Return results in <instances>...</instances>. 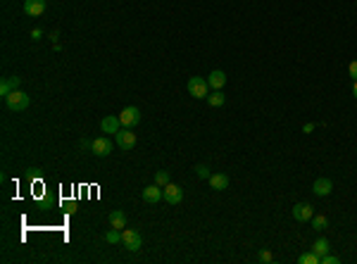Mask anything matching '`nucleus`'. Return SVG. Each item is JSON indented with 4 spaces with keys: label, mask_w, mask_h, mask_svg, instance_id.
Here are the masks:
<instances>
[{
    "label": "nucleus",
    "mask_w": 357,
    "mask_h": 264,
    "mask_svg": "<svg viewBox=\"0 0 357 264\" xmlns=\"http://www.w3.org/2000/svg\"><path fill=\"white\" fill-rule=\"evenodd\" d=\"M186 88H188V95H193L195 100H202V98L210 95V83L202 76H191L188 83H186Z\"/></svg>",
    "instance_id": "1"
},
{
    "label": "nucleus",
    "mask_w": 357,
    "mask_h": 264,
    "mask_svg": "<svg viewBox=\"0 0 357 264\" xmlns=\"http://www.w3.org/2000/svg\"><path fill=\"white\" fill-rule=\"evenodd\" d=\"M122 245L127 247L129 252H138L143 247V236L138 233L136 228H124L122 231Z\"/></svg>",
    "instance_id": "2"
},
{
    "label": "nucleus",
    "mask_w": 357,
    "mask_h": 264,
    "mask_svg": "<svg viewBox=\"0 0 357 264\" xmlns=\"http://www.w3.org/2000/svg\"><path fill=\"white\" fill-rule=\"evenodd\" d=\"M5 105H8V109H12V112H22V109H27L29 107V95L24 91H12L5 98Z\"/></svg>",
    "instance_id": "3"
},
{
    "label": "nucleus",
    "mask_w": 357,
    "mask_h": 264,
    "mask_svg": "<svg viewBox=\"0 0 357 264\" xmlns=\"http://www.w3.org/2000/svg\"><path fill=\"white\" fill-rule=\"evenodd\" d=\"M119 121H122V126L127 128H134L141 121V109L134 107V105H129V107H124L122 112H119Z\"/></svg>",
    "instance_id": "4"
},
{
    "label": "nucleus",
    "mask_w": 357,
    "mask_h": 264,
    "mask_svg": "<svg viewBox=\"0 0 357 264\" xmlns=\"http://www.w3.org/2000/svg\"><path fill=\"white\" fill-rule=\"evenodd\" d=\"M114 138H117V146L122 148V150H124V153H129V150H131V148L136 146V134H134V131H131V128H119L117 134H114Z\"/></svg>",
    "instance_id": "5"
},
{
    "label": "nucleus",
    "mask_w": 357,
    "mask_h": 264,
    "mask_svg": "<svg viewBox=\"0 0 357 264\" xmlns=\"http://www.w3.org/2000/svg\"><path fill=\"white\" fill-rule=\"evenodd\" d=\"M112 141L110 138H105V136H100V138H95V141H93L91 143V153L95 157H107L112 153Z\"/></svg>",
    "instance_id": "6"
},
{
    "label": "nucleus",
    "mask_w": 357,
    "mask_h": 264,
    "mask_svg": "<svg viewBox=\"0 0 357 264\" xmlns=\"http://www.w3.org/2000/svg\"><path fill=\"white\" fill-rule=\"evenodd\" d=\"M162 195H165V200L169 202V205H179V202L183 200V188L169 181L165 188H162Z\"/></svg>",
    "instance_id": "7"
},
{
    "label": "nucleus",
    "mask_w": 357,
    "mask_h": 264,
    "mask_svg": "<svg viewBox=\"0 0 357 264\" xmlns=\"http://www.w3.org/2000/svg\"><path fill=\"white\" fill-rule=\"evenodd\" d=\"M312 191H314V195H319V198H326V195H331V191H333V181L326 179V176H319V179L314 181V186H312Z\"/></svg>",
    "instance_id": "8"
},
{
    "label": "nucleus",
    "mask_w": 357,
    "mask_h": 264,
    "mask_svg": "<svg viewBox=\"0 0 357 264\" xmlns=\"http://www.w3.org/2000/svg\"><path fill=\"white\" fill-rule=\"evenodd\" d=\"M43 12H46V0H24V15L41 17Z\"/></svg>",
    "instance_id": "9"
},
{
    "label": "nucleus",
    "mask_w": 357,
    "mask_h": 264,
    "mask_svg": "<svg viewBox=\"0 0 357 264\" xmlns=\"http://www.w3.org/2000/svg\"><path fill=\"white\" fill-rule=\"evenodd\" d=\"M312 217H314V207L310 202H298L293 207V219H298V221H307Z\"/></svg>",
    "instance_id": "10"
},
{
    "label": "nucleus",
    "mask_w": 357,
    "mask_h": 264,
    "mask_svg": "<svg viewBox=\"0 0 357 264\" xmlns=\"http://www.w3.org/2000/svg\"><path fill=\"white\" fill-rule=\"evenodd\" d=\"M165 198L162 195V186H157V183H153V186H146L143 188V200L150 202V205H155V202H160Z\"/></svg>",
    "instance_id": "11"
},
{
    "label": "nucleus",
    "mask_w": 357,
    "mask_h": 264,
    "mask_svg": "<svg viewBox=\"0 0 357 264\" xmlns=\"http://www.w3.org/2000/svg\"><path fill=\"white\" fill-rule=\"evenodd\" d=\"M207 83H210L212 91H221L226 86V74L221 72V69H214V72L207 74Z\"/></svg>",
    "instance_id": "12"
},
{
    "label": "nucleus",
    "mask_w": 357,
    "mask_h": 264,
    "mask_svg": "<svg viewBox=\"0 0 357 264\" xmlns=\"http://www.w3.org/2000/svg\"><path fill=\"white\" fill-rule=\"evenodd\" d=\"M19 81H22L19 76H5V79L0 81V95H3V100H5V98H8L12 91H17Z\"/></svg>",
    "instance_id": "13"
},
{
    "label": "nucleus",
    "mask_w": 357,
    "mask_h": 264,
    "mask_svg": "<svg viewBox=\"0 0 357 264\" xmlns=\"http://www.w3.org/2000/svg\"><path fill=\"white\" fill-rule=\"evenodd\" d=\"M207 181H210L212 191H226L229 188V176L226 174H212Z\"/></svg>",
    "instance_id": "14"
},
{
    "label": "nucleus",
    "mask_w": 357,
    "mask_h": 264,
    "mask_svg": "<svg viewBox=\"0 0 357 264\" xmlns=\"http://www.w3.org/2000/svg\"><path fill=\"white\" fill-rule=\"evenodd\" d=\"M119 126H122V121H119V117H105L100 121V128H102V134H117Z\"/></svg>",
    "instance_id": "15"
},
{
    "label": "nucleus",
    "mask_w": 357,
    "mask_h": 264,
    "mask_svg": "<svg viewBox=\"0 0 357 264\" xmlns=\"http://www.w3.org/2000/svg\"><path fill=\"white\" fill-rule=\"evenodd\" d=\"M110 228H117V231H124L127 228V217L122 210H114L110 214Z\"/></svg>",
    "instance_id": "16"
},
{
    "label": "nucleus",
    "mask_w": 357,
    "mask_h": 264,
    "mask_svg": "<svg viewBox=\"0 0 357 264\" xmlns=\"http://www.w3.org/2000/svg\"><path fill=\"white\" fill-rule=\"evenodd\" d=\"M329 250H331V245H329V240H326L324 236H319L317 240H314V243H312V252H314V255L324 257L326 252H329Z\"/></svg>",
    "instance_id": "17"
},
{
    "label": "nucleus",
    "mask_w": 357,
    "mask_h": 264,
    "mask_svg": "<svg viewBox=\"0 0 357 264\" xmlns=\"http://www.w3.org/2000/svg\"><path fill=\"white\" fill-rule=\"evenodd\" d=\"M205 100H207V105H210V107H221V105L226 102V95H224L221 91H212L210 95L205 98Z\"/></svg>",
    "instance_id": "18"
},
{
    "label": "nucleus",
    "mask_w": 357,
    "mask_h": 264,
    "mask_svg": "<svg viewBox=\"0 0 357 264\" xmlns=\"http://www.w3.org/2000/svg\"><path fill=\"white\" fill-rule=\"evenodd\" d=\"M312 226H314V231H324V228L329 226V219L324 217V214H314L312 217Z\"/></svg>",
    "instance_id": "19"
},
{
    "label": "nucleus",
    "mask_w": 357,
    "mask_h": 264,
    "mask_svg": "<svg viewBox=\"0 0 357 264\" xmlns=\"http://www.w3.org/2000/svg\"><path fill=\"white\" fill-rule=\"evenodd\" d=\"M298 262L300 264H321V257L314 255V252H302V255L298 257Z\"/></svg>",
    "instance_id": "20"
},
{
    "label": "nucleus",
    "mask_w": 357,
    "mask_h": 264,
    "mask_svg": "<svg viewBox=\"0 0 357 264\" xmlns=\"http://www.w3.org/2000/svg\"><path fill=\"white\" fill-rule=\"evenodd\" d=\"M169 181H172V176H169V172H167V169H160V172H155V183H157V186H162V188H165Z\"/></svg>",
    "instance_id": "21"
},
{
    "label": "nucleus",
    "mask_w": 357,
    "mask_h": 264,
    "mask_svg": "<svg viewBox=\"0 0 357 264\" xmlns=\"http://www.w3.org/2000/svg\"><path fill=\"white\" fill-rule=\"evenodd\" d=\"M105 240H107V243H122V231H117V228H110V231L105 233Z\"/></svg>",
    "instance_id": "22"
},
{
    "label": "nucleus",
    "mask_w": 357,
    "mask_h": 264,
    "mask_svg": "<svg viewBox=\"0 0 357 264\" xmlns=\"http://www.w3.org/2000/svg\"><path fill=\"white\" fill-rule=\"evenodd\" d=\"M195 174H198V179H210L212 172L205 167V164H195Z\"/></svg>",
    "instance_id": "23"
},
{
    "label": "nucleus",
    "mask_w": 357,
    "mask_h": 264,
    "mask_svg": "<svg viewBox=\"0 0 357 264\" xmlns=\"http://www.w3.org/2000/svg\"><path fill=\"white\" fill-rule=\"evenodd\" d=\"M257 259H260V262H265V264H269V262H274V255H272L269 250H262V252L257 255Z\"/></svg>",
    "instance_id": "24"
},
{
    "label": "nucleus",
    "mask_w": 357,
    "mask_h": 264,
    "mask_svg": "<svg viewBox=\"0 0 357 264\" xmlns=\"http://www.w3.org/2000/svg\"><path fill=\"white\" fill-rule=\"evenodd\" d=\"M348 74H350L352 81H357V60H352V62L348 64Z\"/></svg>",
    "instance_id": "25"
},
{
    "label": "nucleus",
    "mask_w": 357,
    "mask_h": 264,
    "mask_svg": "<svg viewBox=\"0 0 357 264\" xmlns=\"http://www.w3.org/2000/svg\"><path fill=\"white\" fill-rule=\"evenodd\" d=\"M338 262H340L338 257H336V255H329V252L321 257V264H338Z\"/></svg>",
    "instance_id": "26"
},
{
    "label": "nucleus",
    "mask_w": 357,
    "mask_h": 264,
    "mask_svg": "<svg viewBox=\"0 0 357 264\" xmlns=\"http://www.w3.org/2000/svg\"><path fill=\"white\" fill-rule=\"evenodd\" d=\"M314 124H305V126H302V131H305V134H312V131H314Z\"/></svg>",
    "instance_id": "27"
},
{
    "label": "nucleus",
    "mask_w": 357,
    "mask_h": 264,
    "mask_svg": "<svg viewBox=\"0 0 357 264\" xmlns=\"http://www.w3.org/2000/svg\"><path fill=\"white\" fill-rule=\"evenodd\" d=\"M31 38H41V29H34V31H31Z\"/></svg>",
    "instance_id": "28"
},
{
    "label": "nucleus",
    "mask_w": 357,
    "mask_h": 264,
    "mask_svg": "<svg viewBox=\"0 0 357 264\" xmlns=\"http://www.w3.org/2000/svg\"><path fill=\"white\" fill-rule=\"evenodd\" d=\"M352 95H355V100H357V81H352Z\"/></svg>",
    "instance_id": "29"
}]
</instances>
